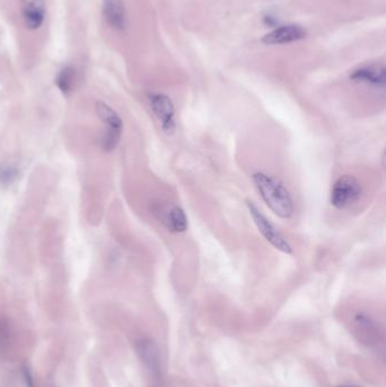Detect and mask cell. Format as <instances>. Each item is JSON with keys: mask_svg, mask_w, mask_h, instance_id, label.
<instances>
[{"mask_svg": "<svg viewBox=\"0 0 386 387\" xmlns=\"http://www.w3.org/2000/svg\"><path fill=\"white\" fill-rule=\"evenodd\" d=\"M254 185L266 206L281 219H290L295 213L291 194L282 182L267 173L257 171L254 173Z\"/></svg>", "mask_w": 386, "mask_h": 387, "instance_id": "6da1fadb", "label": "cell"}, {"mask_svg": "<svg viewBox=\"0 0 386 387\" xmlns=\"http://www.w3.org/2000/svg\"><path fill=\"white\" fill-rule=\"evenodd\" d=\"M363 194V187L357 178L350 175L339 177L332 186L330 202L337 210H347L357 203Z\"/></svg>", "mask_w": 386, "mask_h": 387, "instance_id": "7a4b0ae2", "label": "cell"}, {"mask_svg": "<svg viewBox=\"0 0 386 387\" xmlns=\"http://www.w3.org/2000/svg\"><path fill=\"white\" fill-rule=\"evenodd\" d=\"M95 110H97V116L101 121H104V126H106L104 136L101 140V147L106 152H111L117 147L118 144L121 142L123 129V121L119 117V114L104 102H97Z\"/></svg>", "mask_w": 386, "mask_h": 387, "instance_id": "3957f363", "label": "cell"}, {"mask_svg": "<svg viewBox=\"0 0 386 387\" xmlns=\"http://www.w3.org/2000/svg\"><path fill=\"white\" fill-rule=\"evenodd\" d=\"M247 208H248L250 215L253 219L256 228L258 229V232L262 234L266 240L269 241V244L272 245L273 247L276 248L278 251H282L285 254H291L292 247L289 241L283 237V234L260 211V208H257L250 201H247Z\"/></svg>", "mask_w": 386, "mask_h": 387, "instance_id": "277c9868", "label": "cell"}, {"mask_svg": "<svg viewBox=\"0 0 386 387\" xmlns=\"http://www.w3.org/2000/svg\"><path fill=\"white\" fill-rule=\"evenodd\" d=\"M354 333L363 345L370 348H378L383 345V327L376 319L367 312H358L354 319Z\"/></svg>", "mask_w": 386, "mask_h": 387, "instance_id": "5b68a950", "label": "cell"}, {"mask_svg": "<svg viewBox=\"0 0 386 387\" xmlns=\"http://www.w3.org/2000/svg\"><path fill=\"white\" fill-rule=\"evenodd\" d=\"M149 103L153 114L159 121L161 129L168 135L175 133L177 123L175 105L171 99L163 93H152L149 95Z\"/></svg>", "mask_w": 386, "mask_h": 387, "instance_id": "8992f818", "label": "cell"}, {"mask_svg": "<svg viewBox=\"0 0 386 387\" xmlns=\"http://www.w3.org/2000/svg\"><path fill=\"white\" fill-rule=\"evenodd\" d=\"M135 348H136L137 355L149 371V376L153 378V381H161L162 368H161L159 350H158L156 342L153 341L152 338H140L137 340Z\"/></svg>", "mask_w": 386, "mask_h": 387, "instance_id": "52a82bcc", "label": "cell"}, {"mask_svg": "<svg viewBox=\"0 0 386 387\" xmlns=\"http://www.w3.org/2000/svg\"><path fill=\"white\" fill-rule=\"evenodd\" d=\"M21 12L26 29L36 31L41 29L47 16L45 0H21Z\"/></svg>", "mask_w": 386, "mask_h": 387, "instance_id": "ba28073f", "label": "cell"}, {"mask_svg": "<svg viewBox=\"0 0 386 387\" xmlns=\"http://www.w3.org/2000/svg\"><path fill=\"white\" fill-rule=\"evenodd\" d=\"M351 79L361 84L375 88H385L386 71L382 64H370V65L361 66L351 73Z\"/></svg>", "mask_w": 386, "mask_h": 387, "instance_id": "9c48e42d", "label": "cell"}, {"mask_svg": "<svg viewBox=\"0 0 386 387\" xmlns=\"http://www.w3.org/2000/svg\"><path fill=\"white\" fill-rule=\"evenodd\" d=\"M307 31L302 26L290 24V25L280 26L273 29L272 32L264 36L263 41L265 45L276 46V45H286V43L297 42L305 39Z\"/></svg>", "mask_w": 386, "mask_h": 387, "instance_id": "30bf717a", "label": "cell"}, {"mask_svg": "<svg viewBox=\"0 0 386 387\" xmlns=\"http://www.w3.org/2000/svg\"><path fill=\"white\" fill-rule=\"evenodd\" d=\"M104 20L111 29L123 32L126 29V8L123 0H102Z\"/></svg>", "mask_w": 386, "mask_h": 387, "instance_id": "8fae6325", "label": "cell"}, {"mask_svg": "<svg viewBox=\"0 0 386 387\" xmlns=\"http://www.w3.org/2000/svg\"><path fill=\"white\" fill-rule=\"evenodd\" d=\"M162 222L173 234H182L189 229V218L180 206L173 205L165 211Z\"/></svg>", "mask_w": 386, "mask_h": 387, "instance_id": "7c38bea8", "label": "cell"}, {"mask_svg": "<svg viewBox=\"0 0 386 387\" xmlns=\"http://www.w3.org/2000/svg\"><path fill=\"white\" fill-rule=\"evenodd\" d=\"M56 85L64 95H69L74 91L76 84V71L73 66H65L56 76Z\"/></svg>", "mask_w": 386, "mask_h": 387, "instance_id": "4fadbf2b", "label": "cell"}, {"mask_svg": "<svg viewBox=\"0 0 386 387\" xmlns=\"http://www.w3.org/2000/svg\"><path fill=\"white\" fill-rule=\"evenodd\" d=\"M13 341V327L6 317H0V355L8 353Z\"/></svg>", "mask_w": 386, "mask_h": 387, "instance_id": "5bb4252c", "label": "cell"}, {"mask_svg": "<svg viewBox=\"0 0 386 387\" xmlns=\"http://www.w3.org/2000/svg\"><path fill=\"white\" fill-rule=\"evenodd\" d=\"M20 176V169L14 163L0 166V185H10Z\"/></svg>", "mask_w": 386, "mask_h": 387, "instance_id": "9a60e30c", "label": "cell"}, {"mask_svg": "<svg viewBox=\"0 0 386 387\" xmlns=\"http://www.w3.org/2000/svg\"><path fill=\"white\" fill-rule=\"evenodd\" d=\"M24 373H25L26 383H27V386L34 387L33 386V379L32 377H31V373H29L27 369H25V371H24Z\"/></svg>", "mask_w": 386, "mask_h": 387, "instance_id": "2e32d148", "label": "cell"}, {"mask_svg": "<svg viewBox=\"0 0 386 387\" xmlns=\"http://www.w3.org/2000/svg\"><path fill=\"white\" fill-rule=\"evenodd\" d=\"M337 387H361V386H357V385H340V386H337Z\"/></svg>", "mask_w": 386, "mask_h": 387, "instance_id": "e0dca14e", "label": "cell"}]
</instances>
